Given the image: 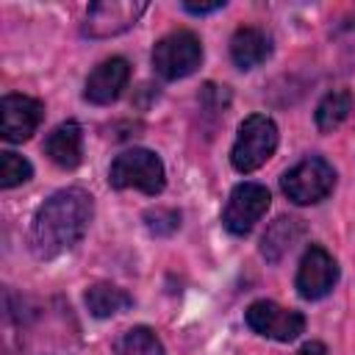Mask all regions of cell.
Listing matches in <instances>:
<instances>
[{
    "label": "cell",
    "mask_w": 355,
    "mask_h": 355,
    "mask_svg": "<svg viewBox=\"0 0 355 355\" xmlns=\"http://www.w3.org/2000/svg\"><path fill=\"white\" fill-rule=\"evenodd\" d=\"M128 80H130V64L122 55L105 58L86 78L83 97L89 103H94V105H108V103H114L122 94V89L128 86Z\"/></svg>",
    "instance_id": "obj_11"
},
{
    "label": "cell",
    "mask_w": 355,
    "mask_h": 355,
    "mask_svg": "<svg viewBox=\"0 0 355 355\" xmlns=\"http://www.w3.org/2000/svg\"><path fill=\"white\" fill-rule=\"evenodd\" d=\"M277 150V125L266 114H250L236 133L233 150H230V164L239 172H255L263 166L272 153Z\"/></svg>",
    "instance_id": "obj_2"
},
{
    "label": "cell",
    "mask_w": 355,
    "mask_h": 355,
    "mask_svg": "<svg viewBox=\"0 0 355 355\" xmlns=\"http://www.w3.org/2000/svg\"><path fill=\"white\" fill-rule=\"evenodd\" d=\"M44 153L50 155V161L61 169H75L83 158V130L78 122L67 119L61 125H55L50 130V136L44 139Z\"/></svg>",
    "instance_id": "obj_12"
},
{
    "label": "cell",
    "mask_w": 355,
    "mask_h": 355,
    "mask_svg": "<svg viewBox=\"0 0 355 355\" xmlns=\"http://www.w3.org/2000/svg\"><path fill=\"white\" fill-rule=\"evenodd\" d=\"M183 8L191 11V14H211V11L225 8V0H216V3H183Z\"/></svg>",
    "instance_id": "obj_19"
},
{
    "label": "cell",
    "mask_w": 355,
    "mask_h": 355,
    "mask_svg": "<svg viewBox=\"0 0 355 355\" xmlns=\"http://www.w3.org/2000/svg\"><path fill=\"white\" fill-rule=\"evenodd\" d=\"M42 116H44V105L28 94H6L0 100V133L11 144L31 139Z\"/></svg>",
    "instance_id": "obj_9"
},
{
    "label": "cell",
    "mask_w": 355,
    "mask_h": 355,
    "mask_svg": "<svg viewBox=\"0 0 355 355\" xmlns=\"http://www.w3.org/2000/svg\"><path fill=\"white\" fill-rule=\"evenodd\" d=\"M31 175H33V166L28 158H22L11 150L0 153V186L3 189H14V186L31 180Z\"/></svg>",
    "instance_id": "obj_18"
},
{
    "label": "cell",
    "mask_w": 355,
    "mask_h": 355,
    "mask_svg": "<svg viewBox=\"0 0 355 355\" xmlns=\"http://www.w3.org/2000/svg\"><path fill=\"white\" fill-rule=\"evenodd\" d=\"M108 183L114 189H139L144 194H161L166 183L164 161L153 150H144V147L125 150L114 158L108 169Z\"/></svg>",
    "instance_id": "obj_3"
},
{
    "label": "cell",
    "mask_w": 355,
    "mask_h": 355,
    "mask_svg": "<svg viewBox=\"0 0 355 355\" xmlns=\"http://www.w3.org/2000/svg\"><path fill=\"white\" fill-rule=\"evenodd\" d=\"M147 11V3H130V0H105L94 3L86 11V33L89 36H114L136 25V19Z\"/></svg>",
    "instance_id": "obj_10"
},
{
    "label": "cell",
    "mask_w": 355,
    "mask_h": 355,
    "mask_svg": "<svg viewBox=\"0 0 355 355\" xmlns=\"http://www.w3.org/2000/svg\"><path fill=\"white\" fill-rule=\"evenodd\" d=\"M202 61L200 36L191 31H172L153 47V69L164 80H180L191 75Z\"/></svg>",
    "instance_id": "obj_5"
},
{
    "label": "cell",
    "mask_w": 355,
    "mask_h": 355,
    "mask_svg": "<svg viewBox=\"0 0 355 355\" xmlns=\"http://www.w3.org/2000/svg\"><path fill=\"white\" fill-rule=\"evenodd\" d=\"M94 205L89 191L69 186L55 194H50L33 214L31 222V250L36 258L50 261L64 252H69L89 230Z\"/></svg>",
    "instance_id": "obj_1"
},
{
    "label": "cell",
    "mask_w": 355,
    "mask_h": 355,
    "mask_svg": "<svg viewBox=\"0 0 355 355\" xmlns=\"http://www.w3.org/2000/svg\"><path fill=\"white\" fill-rule=\"evenodd\" d=\"M269 189L261 186V183H239L230 197H227V205L222 211V225L227 233L233 236H247L255 222H261V216L269 211Z\"/></svg>",
    "instance_id": "obj_6"
},
{
    "label": "cell",
    "mask_w": 355,
    "mask_h": 355,
    "mask_svg": "<svg viewBox=\"0 0 355 355\" xmlns=\"http://www.w3.org/2000/svg\"><path fill=\"white\" fill-rule=\"evenodd\" d=\"M349 111H352V94L347 89H336L324 94L322 103L316 105V128L330 133L349 116Z\"/></svg>",
    "instance_id": "obj_16"
},
{
    "label": "cell",
    "mask_w": 355,
    "mask_h": 355,
    "mask_svg": "<svg viewBox=\"0 0 355 355\" xmlns=\"http://www.w3.org/2000/svg\"><path fill=\"white\" fill-rule=\"evenodd\" d=\"M297 355H327V347L322 341H308L297 349Z\"/></svg>",
    "instance_id": "obj_20"
},
{
    "label": "cell",
    "mask_w": 355,
    "mask_h": 355,
    "mask_svg": "<svg viewBox=\"0 0 355 355\" xmlns=\"http://www.w3.org/2000/svg\"><path fill=\"white\" fill-rule=\"evenodd\" d=\"M247 324L263 336V338H272V341H294L302 330H305V316L300 311H291V308H283L272 300H258L247 308L244 313Z\"/></svg>",
    "instance_id": "obj_8"
},
{
    "label": "cell",
    "mask_w": 355,
    "mask_h": 355,
    "mask_svg": "<svg viewBox=\"0 0 355 355\" xmlns=\"http://www.w3.org/2000/svg\"><path fill=\"white\" fill-rule=\"evenodd\" d=\"M272 55V39L261 28H239L230 39V58L239 69H255Z\"/></svg>",
    "instance_id": "obj_13"
},
{
    "label": "cell",
    "mask_w": 355,
    "mask_h": 355,
    "mask_svg": "<svg viewBox=\"0 0 355 355\" xmlns=\"http://www.w3.org/2000/svg\"><path fill=\"white\" fill-rule=\"evenodd\" d=\"M130 305H133V297H130L125 288L114 286V283H94V286H89V291H86V308H89V313L97 316V319L116 316V313L128 311Z\"/></svg>",
    "instance_id": "obj_14"
},
{
    "label": "cell",
    "mask_w": 355,
    "mask_h": 355,
    "mask_svg": "<svg viewBox=\"0 0 355 355\" xmlns=\"http://www.w3.org/2000/svg\"><path fill=\"white\" fill-rule=\"evenodd\" d=\"M114 355H166L161 338L150 327H130L114 344Z\"/></svg>",
    "instance_id": "obj_17"
},
{
    "label": "cell",
    "mask_w": 355,
    "mask_h": 355,
    "mask_svg": "<svg viewBox=\"0 0 355 355\" xmlns=\"http://www.w3.org/2000/svg\"><path fill=\"white\" fill-rule=\"evenodd\" d=\"M336 186V169L322 155H308L291 169L283 172L280 189L297 205H316L322 202Z\"/></svg>",
    "instance_id": "obj_4"
},
{
    "label": "cell",
    "mask_w": 355,
    "mask_h": 355,
    "mask_svg": "<svg viewBox=\"0 0 355 355\" xmlns=\"http://www.w3.org/2000/svg\"><path fill=\"white\" fill-rule=\"evenodd\" d=\"M302 239V225L300 219H291V216H280L263 236L261 241V252L266 261H280L286 252L294 250V244Z\"/></svg>",
    "instance_id": "obj_15"
},
{
    "label": "cell",
    "mask_w": 355,
    "mask_h": 355,
    "mask_svg": "<svg viewBox=\"0 0 355 355\" xmlns=\"http://www.w3.org/2000/svg\"><path fill=\"white\" fill-rule=\"evenodd\" d=\"M336 280H338V263H336V258L324 247L311 244L302 252L300 266H297L294 286H297L300 297L302 300H322V297H327L333 291Z\"/></svg>",
    "instance_id": "obj_7"
}]
</instances>
